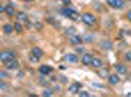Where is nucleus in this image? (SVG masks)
I'll list each match as a JSON object with an SVG mask.
<instances>
[{"label":"nucleus","instance_id":"obj_17","mask_svg":"<svg viewBox=\"0 0 131 97\" xmlns=\"http://www.w3.org/2000/svg\"><path fill=\"white\" fill-rule=\"evenodd\" d=\"M32 54H34V55H36V56L40 57L41 55L43 54V51H42V50H41L40 48H38V47H34V48L32 49Z\"/></svg>","mask_w":131,"mask_h":97},{"label":"nucleus","instance_id":"obj_11","mask_svg":"<svg viewBox=\"0 0 131 97\" xmlns=\"http://www.w3.org/2000/svg\"><path fill=\"white\" fill-rule=\"evenodd\" d=\"M115 70L118 71V73H119L120 75H123L127 72V69L124 65H121V64H118L115 66Z\"/></svg>","mask_w":131,"mask_h":97},{"label":"nucleus","instance_id":"obj_16","mask_svg":"<svg viewBox=\"0 0 131 97\" xmlns=\"http://www.w3.org/2000/svg\"><path fill=\"white\" fill-rule=\"evenodd\" d=\"M93 67L95 68H99L102 66V60L100 58H92V61H91Z\"/></svg>","mask_w":131,"mask_h":97},{"label":"nucleus","instance_id":"obj_33","mask_svg":"<svg viewBox=\"0 0 131 97\" xmlns=\"http://www.w3.org/2000/svg\"><path fill=\"white\" fill-rule=\"evenodd\" d=\"M18 77H21V78H22V77H24V72H23V71H21L20 73H18Z\"/></svg>","mask_w":131,"mask_h":97},{"label":"nucleus","instance_id":"obj_23","mask_svg":"<svg viewBox=\"0 0 131 97\" xmlns=\"http://www.w3.org/2000/svg\"><path fill=\"white\" fill-rule=\"evenodd\" d=\"M25 26L26 29H30L31 27V22L28 20H25Z\"/></svg>","mask_w":131,"mask_h":97},{"label":"nucleus","instance_id":"obj_12","mask_svg":"<svg viewBox=\"0 0 131 97\" xmlns=\"http://www.w3.org/2000/svg\"><path fill=\"white\" fill-rule=\"evenodd\" d=\"M79 87H80V86H79L78 84H72V85L69 86V91L70 93H77L78 90H79Z\"/></svg>","mask_w":131,"mask_h":97},{"label":"nucleus","instance_id":"obj_10","mask_svg":"<svg viewBox=\"0 0 131 97\" xmlns=\"http://www.w3.org/2000/svg\"><path fill=\"white\" fill-rule=\"evenodd\" d=\"M75 11H74L72 9H70V8H69V7H65V8L62 10L63 16L68 17V18H69V17L71 16V14H72V13H75Z\"/></svg>","mask_w":131,"mask_h":97},{"label":"nucleus","instance_id":"obj_15","mask_svg":"<svg viewBox=\"0 0 131 97\" xmlns=\"http://www.w3.org/2000/svg\"><path fill=\"white\" fill-rule=\"evenodd\" d=\"M3 30H4V32H5L6 34H11V33L13 32V30H14V27H13L11 24L7 23V24H5V25L3 26Z\"/></svg>","mask_w":131,"mask_h":97},{"label":"nucleus","instance_id":"obj_34","mask_svg":"<svg viewBox=\"0 0 131 97\" xmlns=\"http://www.w3.org/2000/svg\"><path fill=\"white\" fill-rule=\"evenodd\" d=\"M25 1H33V0H25Z\"/></svg>","mask_w":131,"mask_h":97},{"label":"nucleus","instance_id":"obj_8","mask_svg":"<svg viewBox=\"0 0 131 97\" xmlns=\"http://www.w3.org/2000/svg\"><path fill=\"white\" fill-rule=\"evenodd\" d=\"M81 61H82V63H83L84 65H89V64L91 63V61H92V55L89 54V53L84 54L83 56H82Z\"/></svg>","mask_w":131,"mask_h":97},{"label":"nucleus","instance_id":"obj_27","mask_svg":"<svg viewBox=\"0 0 131 97\" xmlns=\"http://www.w3.org/2000/svg\"><path fill=\"white\" fill-rule=\"evenodd\" d=\"M34 26L36 27V28H37V29H41L43 25H42V23H40L39 21H37V22H35V23H34Z\"/></svg>","mask_w":131,"mask_h":97},{"label":"nucleus","instance_id":"obj_9","mask_svg":"<svg viewBox=\"0 0 131 97\" xmlns=\"http://www.w3.org/2000/svg\"><path fill=\"white\" fill-rule=\"evenodd\" d=\"M119 81H120L119 77L116 76V75H114V74L110 75V77H109V82H110L111 85H116V84H119Z\"/></svg>","mask_w":131,"mask_h":97},{"label":"nucleus","instance_id":"obj_18","mask_svg":"<svg viewBox=\"0 0 131 97\" xmlns=\"http://www.w3.org/2000/svg\"><path fill=\"white\" fill-rule=\"evenodd\" d=\"M17 19L20 20V21H25L26 20V16L24 12H19L17 14Z\"/></svg>","mask_w":131,"mask_h":97},{"label":"nucleus","instance_id":"obj_29","mask_svg":"<svg viewBox=\"0 0 131 97\" xmlns=\"http://www.w3.org/2000/svg\"><path fill=\"white\" fill-rule=\"evenodd\" d=\"M63 4L65 6H69L70 4V0H63Z\"/></svg>","mask_w":131,"mask_h":97},{"label":"nucleus","instance_id":"obj_20","mask_svg":"<svg viewBox=\"0 0 131 97\" xmlns=\"http://www.w3.org/2000/svg\"><path fill=\"white\" fill-rule=\"evenodd\" d=\"M43 95L46 96V97H50V96H52V95H53V91H52L51 89L47 88V89H45L44 91H43Z\"/></svg>","mask_w":131,"mask_h":97},{"label":"nucleus","instance_id":"obj_25","mask_svg":"<svg viewBox=\"0 0 131 97\" xmlns=\"http://www.w3.org/2000/svg\"><path fill=\"white\" fill-rule=\"evenodd\" d=\"M125 59L129 62H131V51H128L125 53Z\"/></svg>","mask_w":131,"mask_h":97},{"label":"nucleus","instance_id":"obj_4","mask_svg":"<svg viewBox=\"0 0 131 97\" xmlns=\"http://www.w3.org/2000/svg\"><path fill=\"white\" fill-rule=\"evenodd\" d=\"M19 62L15 59H12L8 62H6V67L9 69V70H15V69H18L19 68Z\"/></svg>","mask_w":131,"mask_h":97},{"label":"nucleus","instance_id":"obj_30","mask_svg":"<svg viewBox=\"0 0 131 97\" xmlns=\"http://www.w3.org/2000/svg\"><path fill=\"white\" fill-rule=\"evenodd\" d=\"M3 12H5V7L3 5H0V14L3 13Z\"/></svg>","mask_w":131,"mask_h":97},{"label":"nucleus","instance_id":"obj_2","mask_svg":"<svg viewBox=\"0 0 131 97\" xmlns=\"http://www.w3.org/2000/svg\"><path fill=\"white\" fill-rule=\"evenodd\" d=\"M82 21H83L85 24L91 26V25H94V24L96 23L97 20H96V18L92 15V14L85 13V14H83V15H82Z\"/></svg>","mask_w":131,"mask_h":97},{"label":"nucleus","instance_id":"obj_3","mask_svg":"<svg viewBox=\"0 0 131 97\" xmlns=\"http://www.w3.org/2000/svg\"><path fill=\"white\" fill-rule=\"evenodd\" d=\"M107 1L111 7H113L116 9H121L124 7V2L122 0H107Z\"/></svg>","mask_w":131,"mask_h":97},{"label":"nucleus","instance_id":"obj_19","mask_svg":"<svg viewBox=\"0 0 131 97\" xmlns=\"http://www.w3.org/2000/svg\"><path fill=\"white\" fill-rule=\"evenodd\" d=\"M14 29H15L18 33H22L23 32V25L20 22H16L14 24Z\"/></svg>","mask_w":131,"mask_h":97},{"label":"nucleus","instance_id":"obj_6","mask_svg":"<svg viewBox=\"0 0 131 97\" xmlns=\"http://www.w3.org/2000/svg\"><path fill=\"white\" fill-rule=\"evenodd\" d=\"M38 70H39V72L42 74V75H48L53 69H52V67H50V66H48V65H41L39 68H38Z\"/></svg>","mask_w":131,"mask_h":97},{"label":"nucleus","instance_id":"obj_32","mask_svg":"<svg viewBox=\"0 0 131 97\" xmlns=\"http://www.w3.org/2000/svg\"><path fill=\"white\" fill-rule=\"evenodd\" d=\"M5 86H6V85H5V82H4L3 81H1V80H0V87H2V88H3Z\"/></svg>","mask_w":131,"mask_h":97},{"label":"nucleus","instance_id":"obj_13","mask_svg":"<svg viewBox=\"0 0 131 97\" xmlns=\"http://www.w3.org/2000/svg\"><path fill=\"white\" fill-rule=\"evenodd\" d=\"M5 12H6V14L8 16H13L14 14H15V9H14V7L13 6H11V5H7L6 7H5Z\"/></svg>","mask_w":131,"mask_h":97},{"label":"nucleus","instance_id":"obj_7","mask_svg":"<svg viewBox=\"0 0 131 97\" xmlns=\"http://www.w3.org/2000/svg\"><path fill=\"white\" fill-rule=\"evenodd\" d=\"M69 41H70V43L72 45H79V44L82 43V39L79 36H77V35H72L70 37Z\"/></svg>","mask_w":131,"mask_h":97},{"label":"nucleus","instance_id":"obj_5","mask_svg":"<svg viewBox=\"0 0 131 97\" xmlns=\"http://www.w3.org/2000/svg\"><path fill=\"white\" fill-rule=\"evenodd\" d=\"M65 58H66L67 61L71 62V63H77V62H78L77 55H75V54H74V53H68V54H66Z\"/></svg>","mask_w":131,"mask_h":97},{"label":"nucleus","instance_id":"obj_26","mask_svg":"<svg viewBox=\"0 0 131 97\" xmlns=\"http://www.w3.org/2000/svg\"><path fill=\"white\" fill-rule=\"evenodd\" d=\"M79 96L80 97H89V93L87 92V91H81L79 93Z\"/></svg>","mask_w":131,"mask_h":97},{"label":"nucleus","instance_id":"obj_31","mask_svg":"<svg viewBox=\"0 0 131 97\" xmlns=\"http://www.w3.org/2000/svg\"><path fill=\"white\" fill-rule=\"evenodd\" d=\"M127 19L131 21V10H130V11H128V13H127Z\"/></svg>","mask_w":131,"mask_h":97},{"label":"nucleus","instance_id":"obj_24","mask_svg":"<svg viewBox=\"0 0 131 97\" xmlns=\"http://www.w3.org/2000/svg\"><path fill=\"white\" fill-rule=\"evenodd\" d=\"M71 20H76L77 19H78V14L76 13V12H75V13H72L71 14V16L69 17Z\"/></svg>","mask_w":131,"mask_h":97},{"label":"nucleus","instance_id":"obj_14","mask_svg":"<svg viewBox=\"0 0 131 97\" xmlns=\"http://www.w3.org/2000/svg\"><path fill=\"white\" fill-rule=\"evenodd\" d=\"M102 48H103L104 50H111L112 48V43L109 40H106L102 43Z\"/></svg>","mask_w":131,"mask_h":97},{"label":"nucleus","instance_id":"obj_28","mask_svg":"<svg viewBox=\"0 0 131 97\" xmlns=\"http://www.w3.org/2000/svg\"><path fill=\"white\" fill-rule=\"evenodd\" d=\"M6 77H8L7 73L5 71H1V70H0V78H6Z\"/></svg>","mask_w":131,"mask_h":97},{"label":"nucleus","instance_id":"obj_22","mask_svg":"<svg viewBox=\"0 0 131 97\" xmlns=\"http://www.w3.org/2000/svg\"><path fill=\"white\" fill-rule=\"evenodd\" d=\"M98 74L100 75V77L105 78V77H106V75L108 74V71H107V70H105V69H103L102 71H99V72H98Z\"/></svg>","mask_w":131,"mask_h":97},{"label":"nucleus","instance_id":"obj_1","mask_svg":"<svg viewBox=\"0 0 131 97\" xmlns=\"http://www.w3.org/2000/svg\"><path fill=\"white\" fill-rule=\"evenodd\" d=\"M16 52L12 51H3L0 52V61L1 62H8L12 59H15Z\"/></svg>","mask_w":131,"mask_h":97},{"label":"nucleus","instance_id":"obj_21","mask_svg":"<svg viewBox=\"0 0 131 97\" xmlns=\"http://www.w3.org/2000/svg\"><path fill=\"white\" fill-rule=\"evenodd\" d=\"M30 60H31V62L36 63V62H38V61H39V57H38V56H36V55H34V54H32L31 56V58H30Z\"/></svg>","mask_w":131,"mask_h":97}]
</instances>
